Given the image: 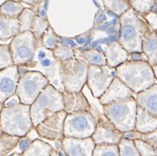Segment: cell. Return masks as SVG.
<instances>
[{
	"label": "cell",
	"mask_w": 157,
	"mask_h": 156,
	"mask_svg": "<svg viewBox=\"0 0 157 156\" xmlns=\"http://www.w3.org/2000/svg\"><path fill=\"white\" fill-rule=\"evenodd\" d=\"M137 106L142 108L151 115L157 116V83L136 94Z\"/></svg>",
	"instance_id": "obj_19"
},
{
	"label": "cell",
	"mask_w": 157,
	"mask_h": 156,
	"mask_svg": "<svg viewBox=\"0 0 157 156\" xmlns=\"http://www.w3.org/2000/svg\"><path fill=\"white\" fill-rule=\"evenodd\" d=\"M82 55L76 57L77 59L84 61L88 65H104L107 64L106 57L103 51L96 49H90L81 52Z\"/></svg>",
	"instance_id": "obj_25"
},
{
	"label": "cell",
	"mask_w": 157,
	"mask_h": 156,
	"mask_svg": "<svg viewBox=\"0 0 157 156\" xmlns=\"http://www.w3.org/2000/svg\"><path fill=\"white\" fill-rule=\"evenodd\" d=\"M157 128V116H155L137 106L136 125L134 130L140 133H147Z\"/></svg>",
	"instance_id": "obj_21"
},
{
	"label": "cell",
	"mask_w": 157,
	"mask_h": 156,
	"mask_svg": "<svg viewBox=\"0 0 157 156\" xmlns=\"http://www.w3.org/2000/svg\"><path fill=\"white\" fill-rule=\"evenodd\" d=\"M18 18L0 15V40H7L19 33Z\"/></svg>",
	"instance_id": "obj_22"
},
{
	"label": "cell",
	"mask_w": 157,
	"mask_h": 156,
	"mask_svg": "<svg viewBox=\"0 0 157 156\" xmlns=\"http://www.w3.org/2000/svg\"><path fill=\"white\" fill-rule=\"evenodd\" d=\"M96 119L90 111L67 113L63 124V135L67 137H91L96 127Z\"/></svg>",
	"instance_id": "obj_9"
},
{
	"label": "cell",
	"mask_w": 157,
	"mask_h": 156,
	"mask_svg": "<svg viewBox=\"0 0 157 156\" xmlns=\"http://www.w3.org/2000/svg\"><path fill=\"white\" fill-rule=\"evenodd\" d=\"M60 39H59L58 36L56 35V32L51 28V25L49 26V28L44 31V35L42 36V44L48 50L52 51L56 47Z\"/></svg>",
	"instance_id": "obj_34"
},
{
	"label": "cell",
	"mask_w": 157,
	"mask_h": 156,
	"mask_svg": "<svg viewBox=\"0 0 157 156\" xmlns=\"http://www.w3.org/2000/svg\"><path fill=\"white\" fill-rule=\"evenodd\" d=\"M24 9L25 6L21 1L7 0L0 6V15L17 18Z\"/></svg>",
	"instance_id": "obj_26"
},
{
	"label": "cell",
	"mask_w": 157,
	"mask_h": 156,
	"mask_svg": "<svg viewBox=\"0 0 157 156\" xmlns=\"http://www.w3.org/2000/svg\"><path fill=\"white\" fill-rule=\"evenodd\" d=\"M119 156L117 144H96L93 151V156Z\"/></svg>",
	"instance_id": "obj_33"
},
{
	"label": "cell",
	"mask_w": 157,
	"mask_h": 156,
	"mask_svg": "<svg viewBox=\"0 0 157 156\" xmlns=\"http://www.w3.org/2000/svg\"><path fill=\"white\" fill-rule=\"evenodd\" d=\"M134 142L136 146L137 151L141 156L156 155L155 147L147 141L141 140V139H135Z\"/></svg>",
	"instance_id": "obj_37"
},
{
	"label": "cell",
	"mask_w": 157,
	"mask_h": 156,
	"mask_svg": "<svg viewBox=\"0 0 157 156\" xmlns=\"http://www.w3.org/2000/svg\"><path fill=\"white\" fill-rule=\"evenodd\" d=\"M13 64L14 63L9 44H0V70Z\"/></svg>",
	"instance_id": "obj_36"
},
{
	"label": "cell",
	"mask_w": 157,
	"mask_h": 156,
	"mask_svg": "<svg viewBox=\"0 0 157 156\" xmlns=\"http://www.w3.org/2000/svg\"><path fill=\"white\" fill-rule=\"evenodd\" d=\"M5 1H7V0H0V6L3 5V4L5 3Z\"/></svg>",
	"instance_id": "obj_44"
},
{
	"label": "cell",
	"mask_w": 157,
	"mask_h": 156,
	"mask_svg": "<svg viewBox=\"0 0 157 156\" xmlns=\"http://www.w3.org/2000/svg\"><path fill=\"white\" fill-rule=\"evenodd\" d=\"M52 52L54 56L60 62H63L75 57V51L71 47L64 45L61 41L57 43L56 47L52 50Z\"/></svg>",
	"instance_id": "obj_32"
},
{
	"label": "cell",
	"mask_w": 157,
	"mask_h": 156,
	"mask_svg": "<svg viewBox=\"0 0 157 156\" xmlns=\"http://www.w3.org/2000/svg\"><path fill=\"white\" fill-rule=\"evenodd\" d=\"M20 1L23 4H26V5H29L32 6V5H35L36 4H38L42 0H20Z\"/></svg>",
	"instance_id": "obj_42"
},
{
	"label": "cell",
	"mask_w": 157,
	"mask_h": 156,
	"mask_svg": "<svg viewBox=\"0 0 157 156\" xmlns=\"http://www.w3.org/2000/svg\"><path fill=\"white\" fill-rule=\"evenodd\" d=\"M102 51L106 57L107 65L117 68L128 58V52L122 47L118 41H113L101 46Z\"/></svg>",
	"instance_id": "obj_18"
},
{
	"label": "cell",
	"mask_w": 157,
	"mask_h": 156,
	"mask_svg": "<svg viewBox=\"0 0 157 156\" xmlns=\"http://www.w3.org/2000/svg\"><path fill=\"white\" fill-rule=\"evenodd\" d=\"M89 65L76 57L62 62L61 80L64 89L70 92L81 91L86 84Z\"/></svg>",
	"instance_id": "obj_8"
},
{
	"label": "cell",
	"mask_w": 157,
	"mask_h": 156,
	"mask_svg": "<svg viewBox=\"0 0 157 156\" xmlns=\"http://www.w3.org/2000/svg\"><path fill=\"white\" fill-rule=\"evenodd\" d=\"M117 76L135 94L157 83L153 67L147 61L127 60L116 68Z\"/></svg>",
	"instance_id": "obj_2"
},
{
	"label": "cell",
	"mask_w": 157,
	"mask_h": 156,
	"mask_svg": "<svg viewBox=\"0 0 157 156\" xmlns=\"http://www.w3.org/2000/svg\"><path fill=\"white\" fill-rule=\"evenodd\" d=\"M31 140L27 135L22 136L20 137V140L18 141V144L15 148L14 152H12V155H17V154H22L23 152L25 150L26 148L28 147V146L30 145V143L31 142Z\"/></svg>",
	"instance_id": "obj_39"
},
{
	"label": "cell",
	"mask_w": 157,
	"mask_h": 156,
	"mask_svg": "<svg viewBox=\"0 0 157 156\" xmlns=\"http://www.w3.org/2000/svg\"><path fill=\"white\" fill-rule=\"evenodd\" d=\"M63 109L64 105L62 92L49 83L30 105V114L33 126L36 127L48 116Z\"/></svg>",
	"instance_id": "obj_5"
},
{
	"label": "cell",
	"mask_w": 157,
	"mask_h": 156,
	"mask_svg": "<svg viewBox=\"0 0 157 156\" xmlns=\"http://www.w3.org/2000/svg\"><path fill=\"white\" fill-rule=\"evenodd\" d=\"M61 144L63 152L69 156H92L96 146L92 137L76 138L63 136Z\"/></svg>",
	"instance_id": "obj_14"
},
{
	"label": "cell",
	"mask_w": 157,
	"mask_h": 156,
	"mask_svg": "<svg viewBox=\"0 0 157 156\" xmlns=\"http://www.w3.org/2000/svg\"><path fill=\"white\" fill-rule=\"evenodd\" d=\"M62 95L66 113L90 110L88 99L82 90L78 92H70L64 89L62 92Z\"/></svg>",
	"instance_id": "obj_17"
},
{
	"label": "cell",
	"mask_w": 157,
	"mask_h": 156,
	"mask_svg": "<svg viewBox=\"0 0 157 156\" xmlns=\"http://www.w3.org/2000/svg\"><path fill=\"white\" fill-rule=\"evenodd\" d=\"M9 46L13 63L18 67L30 63L35 56L36 44L31 30L19 32L12 37Z\"/></svg>",
	"instance_id": "obj_10"
},
{
	"label": "cell",
	"mask_w": 157,
	"mask_h": 156,
	"mask_svg": "<svg viewBox=\"0 0 157 156\" xmlns=\"http://www.w3.org/2000/svg\"><path fill=\"white\" fill-rule=\"evenodd\" d=\"M30 105L18 103L12 107H3L0 111V130L22 137L33 127Z\"/></svg>",
	"instance_id": "obj_4"
},
{
	"label": "cell",
	"mask_w": 157,
	"mask_h": 156,
	"mask_svg": "<svg viewBox=\"0 0 157 156\" xmlns=\"http://www.w3.org/2000/svg\"><path fill=\"white\" fill-rule=\"evenodd\" d=\"M14 1H20V0H14Z\"/></svg>",
	"instance_id": "obj_46"
},
{
	"label": "cell",
	"mask_w": 157,
	"mask_h": 156,
	"mask_svg": "<svg viewBox=\"0 0 157 156\" xmlns=\"http://www.w3.org/2000/svg\"><path fill=\"white\" fill-rule=\"evenodd\" d=\"M53 149L54 147L51 144L36 138L31 141L22 154L25 156H51Z\"/></svg>",
	"instance_id": "obj_23"
},
{
	"label": "cell",
	"mask_w": 157,
	"mask_h": 156,
	"mask_svg": "<svg viewBox=\"0 0 157 156\" xmlns=\"http://www.w3.org/2000/svg\"><path fill=\"white\" fill-rule=\"evenodd\" d=\"M49 26L50 24L46 17H43L36 14L31 30L35 36L36 43H42V36L44 35V31L49 28Z\"/></svg>",
	"instance_id": "obj_30"
},
{
	"label": "cell",
	"mask_w": 157,
	"mask_h": 156,
	"mask_svg": "<svg viewBox=\"0 0 157 156\" xmlns=\"http://www.w3.org/2000/svg\"><path fill=\"white\" fill-rule=\"evenodd\" d=\"M142 16V17L146 20L149 27L153 30L157 32V0L155 3V5H153L151 10H148L147 13Z\"/></svg>",
	"instance_id": "obj_38"
},
{
	"label": "cell",
	"mask_w": 157,
	"mask_h": 156,
	"mask_svg": "<svg viewBox=\"0 0 157 156\" xmlns=\"http://www.w3.org/2000/svg\"><path fill=\"white\" fill-rule=\"evenodd\" d=\"M128 97H136V94L116 76L105 92L99 98V101L102 105H106Z\"/></svg>",
	"instance_id": "obj_16"
},
{
	"label": "cell",
	"mask_w": 157,
	"mask_h": 156,
	"mask_svg": "<svg viewBox=\"0 0 157 156\" xmlns=\"http://www.w3.org/2000/svg\"><path fill=\"white\" fill-rule=\"evenodd\" d=\"M119 156H140L135 145L134 140L122 136L118 142Z\"/></svg>",
	"instance_id": "obj_31"
},
{
	"label": "cell",
	"mask_w": 157,
	"mask_h": 156,
	"mask_svg": "<svg viewBox=\"0 0 157 156\" xmlns=\"http://www.w3.org/2000/svg\"><path fill=\"white\" fill-rule=\"evenodd\" d=\"M49 83L46 76L39 71H23L20 72L16 94L19 97L21 103L31 105Z\"/></svg>",
	"instance_id": "obj_7"
},
{
	"label": "cell",
	"mask_w": 157,
	"mask_h": 156,
	"mask_svg": "<svg viewBox=\"0 0 157 156\" xmlns=\"http://www.w3.org/2000/svg\"><path fill=\"white\" fill-rule=\"evenodd\" d=\"M36 16L34 10L30 8H25L21 14L18 16V21H19V31H26L31 30L33 25V22Z\"/></svg>",
	"instance_id": "obj_29"
},
{
	"label": "cell",
	"mask_w": 157,
	"mask_h": 156,
	"mask_svg": "<svg viewBox=\"0 0 157 156\" xmlns=\"http://www.w3.org/2000/svg\"><path fill=\"white\" fill-rule=\"evenodd\" d=\"M20 137L0 130V156L10 155L18 144Z\"/></svg>",
	"instance_id": "obj_24"
},
{
	"label": "cell",
	"mask_w": 157,
	"mask_h": 156,
	"mask_svg": "<svg viewBox=\"0 0 157 156\" xmlns=\"http://www.w3.org/2000/svg\"><path fill=\"white\" fill-rule=\"evenodd\" d=\"M2 108H3V103L0 102V111L2 110Z\"/></svg>",
	"instance_id": "obj_45"
},
{
	"label": "cell",
	"mask_w": 157,
	"mask_h": 156,
	"mask_svg": "<svg viewBox=\"0 0 157 156\" xmlns=\"http://www.w3.org/2000/svg\"><path fill=\"white\" fill-rule=\"evenodd\" d=\"M130 7L138 14L143 15L151 10L156 0H128Z\"/></svg>",
	"instance_id": "obj_35"
},
{
	"label": "cell",
	"mask_w": 157,
	"mask_h": 156,
	"mask_svg": "<svg viewBox=\"0 0 157 156\" xmlns=\"http://www.w3.org/2000/svg\"><path fill=\"white\" fill-rule=\"evenodd\" d=\"M152 67H153V70H154V74H155V78H156V81H157V64L152 66Z\"/></svg>",
	"instance_id": "obj_43"
},
{
	"label": "cell",
	"mask_w": 157,
	"mask_h": 156,
	"mask_svg": "<svg viewBox=\"0 0 157 156\" xmlns=\"http://www.w3.org/2000/svg\"><path fill=\"white\" fill-rule=\"evenodd\" d=\"M20 103V100H19V97L17 94H14L11 96H10L9 98H7L4 103H3V107H12V106H15L17 104Z\"/></svg>",
	"instance_id": "obj_40"
},
{
	"label": "cell",
	"mask_w": 157,
	"mask_h": 156,
	"mask_svg": "<svg viewBox=\"0 0 157 156\" xmlns=\"http://www.w3.org/2000/svg\"><path fill=\"white\" fill-rule=\"evenodd\" d=\"M117 41L128 53L142 52V38L148 25L142 15L129 9L119 17Z\"/></svg>",
	"instance_id": "obj_1"
},
{
	"label": "cell",
	"mask_w": 157,
	"mask_h": 156,
	"mask_svg": "<svg viewBox=\"0 0 157 156\" xmlns=\"http://www.w3.org/2000/svg\"><path fill=\"white\" fill-rule=\"evenodd\" d=\"M142 51L147 56V63L150 65L157 64V32L149 25L142 38Z\"/></svg>",
	"instance_id": "obj_20"
},
{
	"label": "cell",
	"mask_w": 157,
	"mask_h": 156,
	"mask_svg": "<svg viewBox=\"0 0 157 156\" xmlns=\"http://www.w3.org/2000/svg\"><path fill=\"white\" fill-rule=\"evenodd\" d=\"M137 103L135 97L103 105V111L109 120L122 133L135 129Z\"/></svg>",
	"instance_id": "obj_6"
},
{
	"label": "cell",
	"mask_w": 157,
	"mask_h": 156,
	"mask_svg": "<svg viewBox=\"0 0 157 156\" xmlns=\"http://www.w3.org/2000/svg\"><path fill=\"white\" fill-rule=\"evenodd\" d=\"M20 72L18 66L7 67L0 70V102L4 101L10 96L16 94Z\"/></svg>",
	"instance_id": "obj_15"
},
{
	"label": "cell",
	"mask_w": 157,
	"mask_h": 156,
	"mask_svg": "<svg viewBox=\"0 0 157 156\" xmlns=\"http://www.w3.org/2000/svg\"><path fill=\"white\" fill-rule=\"evenodd\" d=\"M106 10L117 17H120L130 8L128 0H101Z\"/></svg>",
	"instance_id": "obj_27"
},
{
	"label": "cell",
	"mask_w": 157,
	"mask_h": 156,
	"mask_svg": "<svg viewBox=\"0 0 157 156\" xmlns=\"http://www.w3.org/2000/svg\"><path fill=\"white\" fill-rule=\"evenodd\" d=\"M96 121V129L91 136L95 144H118L122 133L114 126L105 114L101 115Z\"/></svg>",
	"instance_id": "obj_13"
},
{
	"label": "cell",
	"mask_w": 157,
	"mask_h": 156,
	"mask_svg": "<svg viewBox=\"0 0 157 156\" xmlns=\"http://www.w3.org/2000/svg\"><path fill=\"white\" fill-rule=\"evenodd\" d=\"M117 76L116 68L104 65H89L86 84L93 96L100 98Z\"/></svg>",
	"instance_id": "obj_11"
},
{
	"label": "cell",
	"mask_w": 157,
	"mask_h": 156,
	"mask_svg": "<svg viewBox=\"0 0 157 156\" xmlns=\"http://www.w3.org/2000/svg\"><path fill=\"white\" fill-rule=\"evenodd\" d=\"M122 136L128 139H141L143 141H147L149 144H151L154 147L157 146V128L155 130L147 132V133H140L136 130H131L122 133Z\"/></svg>",
	"instance_id": "obj_28"
},
{
	"label": "cell",
	"mask_w": 157,
	"mask_h": 156,
	"mask_svg": "<svg viewBox=\"0 0 157 156\" xmlns=\"http://www.w3.org/2000/svg\"><path fill=\"white\" fill-rule=\"evenodd\" d=\"M66 111L60 110L52 114L34 127L39 137L50 141H62L63 138V124Z\"/></svg>",
	"instance_id": "obj_12"
},
{
	"label": "cell",
	"mask_w": 157,
	"mask_h": 156,
	"mask_svg": "<svg viewBox=\"0 0 157 156\" xmlns=\"http://www.w3.org/2000/svg\"><path fill=\"white\" fill-rule=\"evenodd\" d=\"M35 56L30 63L21 66L19 72L25 70L39 71L49 80L50 84L54 86L56 89L63 92L64 87L61 80V65L62 62L56 59L53 55L51 50L44 48L42 43H36Z\"/></svg>",
	"instance_id": "obj_3"
},
{
	"label": "cell",
	"mask_w": 157,
	"mask_h": 156,
	"mask_svg": "<svg viewBox=\"0 0 157 156\" xmlns=\"http://www.w3.org/2000/svg\"><path fill=\"white\" fill-rule=\"evenodd\" d=\"M128 60H142V61H147V56L145 55V54L143 52H133V53H129L128 54Z\"/></svg>",
	"instance_id": "obj_41"
}]
</instances>
